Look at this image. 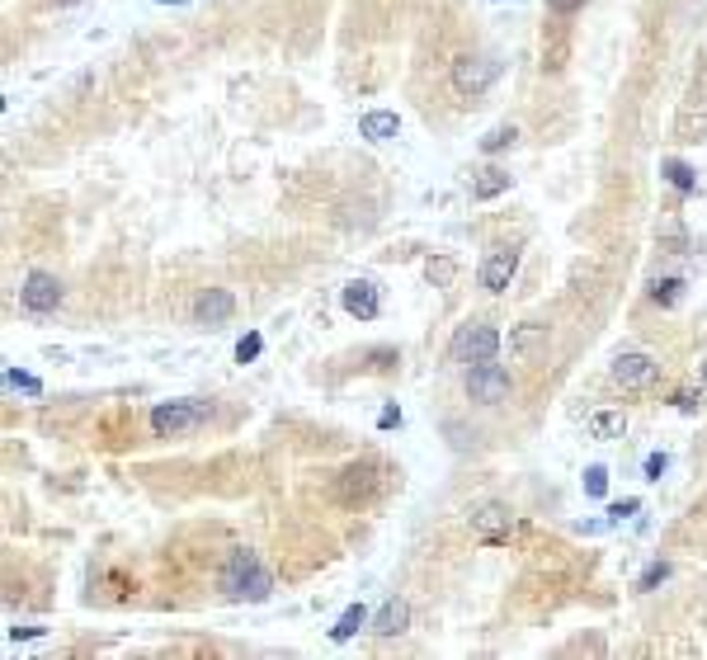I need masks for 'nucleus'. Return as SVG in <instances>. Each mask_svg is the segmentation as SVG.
<instances>
[{
	"label": "nucleus",
	"instance_id": "nucleus-19",
	"mask_svg": "<svg viewBox=\"0 0 707 660\" xmlns=\"http://www.w3.org/2000/svg\"><path fill=\"white\" fill-rule=\"evenodd\" d=\"M665 175H670V184H675L679 194H693V189H698L693 165H684V160H670V165H665Z\"/></svg>",
	"mask_w": 707,
	"mask_h": 660
},
{
	"label": "nucleus",
	"instance_id": "nucleus-10",
	"mask_svg": "<svg viewBox=\"0 0 707 660\" xmlns=\"http://www.w3.org/2000/svg\"><path fill=\"white\" fill-rule=\"evenodd\" d=\"M340 302H344V312L354 316V321H372L378 316V288H372L368 279H349L344 283V293H340Z\"/></svg>",
	"mask_w": 707,
	"mask_h": 660
},
{
	"label": "nucleus",
	"instance_id": "nucleus-13",
	"mask_svg": "<svg viewBox=\"0 0 707 660\" xmlns=\"http://www.w3.org/2000/svg\"><path fill=\"white\" fill-rule=\"evenodd\" d=\"M410 623V604L406 600H387L378 609V618H372V637H401Z\"/></svg>",
	"mask_w": 707,
	"mask_h": 660
},
{
	"label": "nucleus",
	"instance_id": "nucleus-17",
	"mask_svg": "<svg viewBox=\"0 0 707 660\" xmlns=\"http://www.w3.org/2000/svg\"><path fill=\"white\" fill-rule=\"evenodd\" d=\"M363 623H372V618H368V609H363V604H354V609H344V613H340V623L330 628V642H349V637L359 632Z\"/></svg>",
	"mask_w": 707,
	"mask_h": 660
},
{
	"label": "nucleus",
	"instance_id": "nucleus-15",
	"mask_svg": "<svg viewBox=\"0 0 707 660\" xmlns=\"http://www.w3.org/2000/svg\"><path fill=\"white\" fill-rule=\"evenodd\" d=\"M397 133H401V118L387 114V109H372L359 118V137H368V142H391Z\"/></svg>",
	"mask_w": 707,
	"mask_h": 660
},
{
	"label": "nucleus",
	"instance_id": "nucleus-12",
	"mask_svg": "<svg viewBox=\"0 0 707 660\" xmlns=\"http://www.w3.org/2000/svg\"><path fill=\"white\" fill-rule=\"evenodd\" d=\"M232 312H236V298L226 293V288H207V293H198V302H194V321L198 325H222Z\"/></svg>",
	"mask_w": 707,
	"mask_h": 660
},
{
	"label": "nucleus",
	"instance_id": "nucleus-7",
	"mask_svg": "<svg viewBox=\"0 0 707 660\" xmlns=\"http://www.w3.org/2000/svg\"><path fill=\"white\" fill-rule=\"evenodd\" d=\"M467 528H472V538H482V543H505L514 533V514L500 500H482V505H472Z\"/></svg>",
	"mask_w": 707,
	"mask_h": 660
},
{
	"label": "nucleus",
	"instance_id": "nucleus-2",
	"mask_svg": "<svg viewBox=\"0 0 707 660\" xmlns=\"http://www.w3.org/2000/svg\"><path fill=\"white\" fill-rule=\"evenodd\" d=\"M152 435L156 439H184L207 425V401H161L152 406Z\"/></svg>",
	"mask_w": 707,
	"mask_h": 660
},
{
	"label": "nucleus",
	"instance_id": "nucleus-31",
	"mask_svg": "<svg viewBox=\"0 0 707 660\" xmlns=\"http://www.w3.org/2000/svg\"><path fill=\"white\" fill-rule=\"evenodd\" d=\"M702 387H707V359H702Z\"/></svg>",
	"mask_w": 707,
	"mask_h": 660
},
{
	"label": "nucleus",
	"instance_id": "nucleus-1",
	"mask_svg": "<svg viewBox=\"0 0 707 660\" xmlns=\"http://www.w3.org/2000/svg\"><path fill=\"white\" fill-rule=\"evenodd\" d=\"M217 585H222L226 600H255L260 604V600H269V590H274V575H269V566L251 547H236L232 556H226Z\"/></svg>",
	"mask_w": 707,
	"mask_h": 660
},
{
	"label": "nucleus",
	"instance_id": "nucleus-11",
	"mask_svg": "<svg viewBox=\"0 0 707 660\" xmlns=\"http://www.w3.org/2000/svg\"><path fill=\"white\" fill-rule=\"evenodd\" d=\"M543 349H547V325H543V321H524V325L510 330V354H514V359L533 363Z\"/></svg>",
	"mask_w": 707,
	"mask_h": 660
},
{
	"label": "nucleus",
	"instance_id": "nucleus-14",
	"mask_svg": "<svg viewBox=\"0 0 707 660\" xmlns=\"http://www.w3.org/2000/svg\"><path fill=\"white\" fill-rule=\"evenodd\" d=\"M514 184V175L510 170H500V165H491V170H482L472 179V203H491V198H500L505 189Z\"/></svg>",
	"mask_w": 707,
	"mask_h": 660
},
{
	"label": "nucleus",
	"instance_id": "nucleus-23",
	"mask_svg": "<svg viewBox=\"0 0 707 660\" xmlns=\"http://www.w3.org/2000/svg\"><path fill=\"white\" fill-rule=\"evenodd\" d=\"M260 344H264V340H260V335H245V340H241V344H236V363H251V359H255V354H260Z\"/></svg>",
	"mask_w": 707,
	"mask_h": 660
},
{
	"label": "nucleus",
	"instance_id": "nucleus-27",
	"mask_svg": "<svg viewBox=\"0 0 707 660\" xmlns=\"http://www.w3.org/2000/svg\"><path fill=\"white\" fill-rule=\"evenodd\" d=\"M429 279H439V283H448V279H453V264H448V260H439V264H429Z\"/></svg>",
	"mask_w": 707,
	"mask_h": 660
},
{
	"label": "nucleus",
	"instance_id": "nucleus-16",
	"mask_svg": "<svg viewBox=\"0 0 707 660\" xmlns=\"http://www.w3.org/2000/svg\"><path fill=\"white\" fill-rule=\"evenodd\" d=\"M585 429H590V439H622L628 435V416L622 410H590Z\"/></svg>",
	"mask_w": 707,
	"mask_h": 660
},
{
	"label": "nucleus",
	"instance_id": "nucleus-18",
	"mask_svg": "<svg viewBox=\"0 0 707 660\" xmlns=\"http://www.w3.org/2000/svg\"><path fill=\"white\" fill-rule=\"evenodd\" d=\"M514 142H519V128H514V123H500V128H491V133L482 137V151H486V156H495V151L514 147Z\"/></svg>",
	"mask_w": 707,
	"mask_h": 660
},
{
	"label": "nucleus",
	"instance_id": "nucleus-6",
	"mask_svg": "<svg viewBox=\"0 0 707 660\" xmlns=\"http://www.w3.org/2000/svg\"><path fill=\"white\" fill-rule=\"evenodd\" d=\"M19 307H24L29 316H52L57 307H61V283H57V274L33 270L24 283H19Z\"/></svg>",
	"mask_w": 707,
	"mask_h": 660
},
{
	"label": "nucleus",
	"instance_id": "nucleus-28",
	"mask_svg": "<svg viewBox=\"0 0 707 660\" xmlns=\"http://www.w3.org/2000/svg\"><path fill=\"white\" fill-rule=\"evenodd\" d=\"M378 425H382V429H391V425H401V410H397V406H387L382 416H378Z\"/></svg>",
	"mask_w": 707,
	"mask_h": 660
},
{
	"label": "nucleus",
	"instance_id": "nucleus-24",
	"mask_svg": "<svg viewBox=\"0 0 707 660\" xmlns=\"http://www.w3.org/2000/svg\"><path fill=\"white\" fill-rule=\"evenodd\" d=\"M604 486H609L604 467H590V472H585V490H590V495H604Z\"/></svg>",
	"mask_w": 707,
	"mask_h": 660
},
{
	"label": "nucleus",
	"instance_id": "nucleus-8",
	"mask_svg": "<svg viewBox=\"0 0 707 660\" xmlns=\"http://www.w3.org/2000/svg\"><path fill=\"white\" fill-rule=\"evenodd\" d=\"M514 274H519V251H514V245H500V251H491V255L482 260L476 283H482L486 293H505V288L514 283Z\"/></svg>",
	"mask_w": 707,
	"mask_h": 660
},
{
	"label": "nucleus",
	"instance_id": "nucleus-29",
	"mask_svg": "<svg viewBox=\"0 0 707 660\" xmlns=\"http://www.w3.org/2000/svg\"><path fill=\"white\" fill-rule=\"evenodd\" d=\"M613 519H628V514H637V500H622V505H609Z\"/></svg>",
	"mask_w": 707,
	"mask_h": 660
},
{
	"label": "nucleus",
	"instance_id": "nucleus-9",
	"mask_svg": "<svg viewBox=\"0 0 707 660\" xmlns=\"http://www.w3.org/2000/svg\"><path fill=\"white\" fill-rule=\"evenodd\" d=\"M656 373H660V363H656V354H647V349H628V354L613 359V378L622 387H647Z\"/></svg>",
	"mask_w": 707,
	"mask_h": 660
},
{
	"label": "nucleus",
	"instance_id": "nucleus-25",
	"mask_svg": "<svg viewBox=\"0 0 707 660\" xmlns=\"http://www.w3.org/2000/svg\"><path fill=\"white\" fill-rule=\"evenodd\" d=\"M665 467H670V458H665V453H651V458H647V481H660Z\"/></svg>",
	"mask_w": 707,
	"mask_h": 660
},
{
	"label": "nucleus",
	"instance_id": "nucleus-26",
	"mask_svg": "<svg viewBox=\"0 0 707 660\" xmlns=\"http://www.w3.org/2000/svg\"><path fill=\"white\" fill-rule=\"evenodd\" d=\"M580 5H585V0H547V10H552V14H575Z\"/></svg>",
	"mask_w": 707,
	"mask_h": 660
},
{
	"label": "nucleus",
	"instance_id": "nucleus-30",
	"mask_svg": "<svg viewBox=\"0 0 707 660\" xmlns=\"http://www.w3.org/2000/svg\"><path fill=\"white\" fill-rule=\"evenodd\" d=\"M10 382H14V387H24V391H38V382H33V378H24V373H10Z\"/></svg>",
	"mask_w": 707,
	"mask_h": 660
},
{
	"label": "nucleus",
	"instance_id": "nucleus-4",
	"mask_svg": "<svg viewBox=\"0 0 707 660\" xmlns=\"http://www.w3.org/2000/svg\"><path fill=\"white\" fill-rule=\"evenodd\" d=\"M510 391H514V378H510V368H500L495 359L467 368V397H472V401L500 406V401H510Z\"/></svg>",
	"mask_w": 707,
	"mask_h": 660
},
{
	"label": "nucleus",
	"instance_id": "nucleus-22",
	"mask_svg": "<svg viewBox=\"0 0 707 660\" xmlns=\"http://www.w3.org/2000/svg\"><path fill=\"white\" fill-rule=\"evenodd\" d=\"M702 397H707V387H702V391H679V397H675V406L684 410V416H693V410L702 406Z\"/></svg>",
	"mask_w": 707,
	"mask_h": 660
},
{
	"label": "nucleus",
	"instance_id": "nucleus-5",
	"mask_svg": "<svg viewBox=\"0 0 707 660\" xmlns=\"http://www.w3.org/2000/svg\"><path fill=\"white\" fill-rule=\"evenodd\" d=\"M495 76H500V61H495V57H457L453 61V90L463 99L486 95Z\"/></svg>",
	"mask_w": 707,
	"mask_h": 660
},
{
	"label": "nucleus",
	"instance_id": "nucleus-20",
	"mask_svg": "<svg viewBox=\"0 0 707 660\" xmlns=\"http://www.w3.org/2000/svg\"><path fill=\"white\" fill-rule=\"evenodd\" d=\"M679 288H684L679 279H660V283L651 288V298H656L660 307H675V302H679Z\"/></svg>",
	"mask_w": 707,
	"mask_h": 660
},
{
	"label": "nucleus",
	"instance_id": "nucleus-21",
	"mask_svg": "<svg viewBox=\"0 0 707 660\" xmlns=\"http://www.w3.org/2000/svg\"><path fill=\"white\" fill-rule=\"evenodd\" d=\"M665 575H670V566H665V562H651V566H647V575L637 581V590H656V585L665 581Z\"/></svg>",
	"mask_w": 707,
	"mask_h": 660
},
{
	"label": "nucleus",
	"instance_id": "nucleus-3",
	"mask_svg": "<svg viewBox=\"0 0 707 660\" xmlns=\"http://www.w3.org/2000/svg\"><path fill=\"white\" fill-rule=\"evenodd\" d=\"M448 354L453 363H491L495 354H500V330L486 325V321H467V325H457L453 330V340H448Z\"/></svg>",
	"mask_w": 707,
	"mask_h": 660
}]
</instances>
